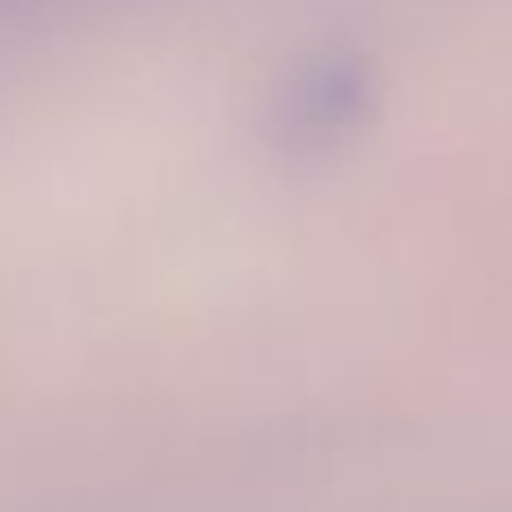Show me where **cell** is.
Masks as SVG:
<instances>
[{
  "label": "cell",
  "mask_w": 512,
  "mask_h": 512,
  "mask_svg": "<svg viewBox=\"0 0 512 512\" xmlns=\"http://www.w3.org/2000/svg\"><path fill=\"white\" fill-rule=\"evenodd\" d=\"M368 109V73L349 55H322L309 68L290 78L286 100L277 105V118L290 141H336L363 118Z\"/></svg>",
  "instance_id": "cell-1"
}]
</instances>
